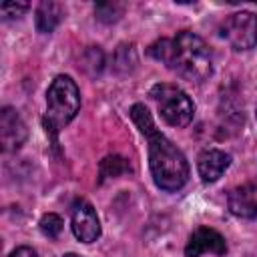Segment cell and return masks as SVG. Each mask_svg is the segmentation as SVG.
<instances>
[{
    "label": "cell",
    "mask_w": 257,
    "mask_h": 257,
    "mask_svg": "<svg viewBox=\"0 0 257 257\" xmlns=\"http://www.w3.org/2000/svg\"><path fill=\"white\" fill-rule=\"evenodd\" d=\"M149 54L189 82L199 84L213 74V52L209 44L191 30L153 42Z\"/></svg>",
    "instance_id": "7a4b0ae2"
},
{
    "label": "cell",
    "mask_w": 257,
    "mask_h": 257,
    "mask_svg": "<svg viewBox=\"0 0 257 257\" xmlns=\"http://www.w3.org/2000/svg\"><path fill=\"white\" fill-rule=\"evenodd\" d=\"M203 253L225 255L227 253L225 237L211 227H197L185 245V257H201Z\"/></svg>",
    "instance_id": "ba28073f"
},
{
    "label": "cell",
    "mask_w": 257,
    "mask_h": 257,
    "mask_svg": "<svg viewBox=\"0 0 257 257\" xmlns=\"http://www.w3.org/2000/svg\"><path fill=\"white\" fill-rule=\"evenodd\" d=\"M128 171V165L122 157H106L100 161V181L108 179V177H118L122 173Z\"/></svg>",
    "instance_id": "4fadbf2b"
},
{
    "label": "cell",
    "mask_w": 257,
    "mask_h": 257,
    "mask_svg": "<svg viewBox=\"0 0 257 257\" xmlns=\"http://www.w3.org/2000/svg\"><path fill=\"white\" fill-rule=\"evenodd\" d=\"M64 18V6L52 0H44L38 4L36 12H34V22H36V30L42 34H50L54 32V28L62 22Z\"/></svg>",
    "instance_id": "8fae6325"
},
{
    "label": "cell",
    "mask_w": 257,
    "mask_h": 257,
    "mask_svg": "<svg viewBox=\"0 0 257 257\" xmlns=\"http://www.w3.org/2000/svg\"><path fill=\"white\" fill-rule=\"evenodd\" d=\"M8 257H38V253L32 249V247H16Z\"/></svg>",
    "instance_id": "e0dca14e"
},
{
    "label": "cell",
    "mask_w": 257,
    "mask_h": 257,
    "mask_svg": "<svg viewBox=\"0 0 257 257\" xmlns=\"http://www.w3.org/2000/svg\"><path fill=\"white\" fill-rule=\"evenodd\" d=\"M149 96L157 102V108L167 124L171 126H187L195 116V104L185 90L175 84L159 82L149 90Z\"/></svg>",
    "instance_id": "277c9868"
},
{
    "label": "cell",
    "mask_w": 257,
    "mask_h": 257,
    "mask_svg": "<svg viewBox=\"0 0 257 257\" xmlns=\"http://www.w3.org/2000/svg\"><path fill=\"white\" fill-rule=\"evenodd\" d=\"M70 223L72 233L80 243H94L100 237V221L96 217V211L84 199L74 201L70 209Z\"/></svg>",
    "instance_id": "8992f818"
},
{
    "label": "cell",
    "mask_w": 257,
    "mask_h": 257,
    "mask_svg": "<svg viewBox=\"0 0 257 257\" xmlns=\"http://www.w3.org/2000/svg\"><path fill=\"white\" fill-rule=\"evenodd\" d=\"M221 36L235 50H251L257 44V16L241 10L227 16L219 28Z\"/></svg>",
    "instance_id": "5b68a950"
},
{
    "label": "cell",
    "mask_w": 257,
    "mask_h": 257,
    "mask_svg": "<svg viewBox=\"0 0 257 257\" xmlns=\"http://www.w3.org/2000/svg\"><path fill=\"white\" fill-rule=\"evenodd\" d=\"M227 205L229 211L239 219H257V185L245 183L231 189Z\"/></svg>",
    "instance_id": "9c48e42d"
},
{
    "label": "cell",
    "mask_w": 257,
    "mask_h": 257,
    "mask_svg": "<svg viewBox=\"0 0 257 257\" xmlns=\"http://www.w3.org/2000/svg\"><path fill=\"white\" fill-rule=\"evenodd\" d=\"M78 110H80V92L76 82L66 74H58L48 86L46 112L42 118V124L54 145H56L58 133L76 116Z\"/></svg>",
    "instance_id": "3957f363"
},
{
    "label": "cell",
    "mask_w": 257,
    "mask_h": 257,
    "mask_svg": "<svg viewBox=\"0 0 257 257\" xmlns=\"http://www.w3.org/2000/svg\"><path fill=\"white\" fill-rule=\"evenodd\" d=\"M131 118L149 143V169L159 189L173 193L189 181V163L185 155L157 128L149 108L143 102L131 106Z\"/></svg>",
    "instance_id": "6da1fadb"
},
{
    "label": "cell",
    "mask_w": 257,
    "mask_h": 257,
    "mask_svg": "<svg viewBox=\"0 0 257 257\" xmlns=\"http://www.w3.org/2000/svg\"><path fill=\"white\" fill-rule=\"evenodd\" d=\"M64 257H80V255H76V253H66Z\"/></svg>",
    "instance_id": "ac0fdd59"
},
{
    "label": "cell",
    "mask_w": 257,
    "mask_h": 257,
    "mask_svg": "<svg viewBox=\"0 0 257 257\" xmlns=\"http://www.w3.org/2000/svg\"><path fill=\"white\" fill-rule=\"evenodd\" d=\"M30 6L26 4V2H22V4H16V2H6V4H2L0 6V14H2V18L4 20H10V18H20L26 10H28Z\"/></svg>",
    "instance_id": "2e32d148"
},
{
    "label": "cell",
    "mask_w": 257,
    "mask_h": 257,
    "mask_svg": "<svg viewBox=\"0 0 257 257\" xmlns=\"http://www.w3.org/2000/svg\"><path fill=\"white\" fill-rule=\"evenodd\" d=\"M62 219H60V215H56V213H46V215H42V219H40V231L46 235V237H50V239H56L58 235H60V231H62Z\"/></svg>",
    "instance_id": "5bb4252c"
},
{
    "label": "cell",
    "mask_w": 257,
    "mask_h": 257,
    "mask_svg": "<svg viewBox=\"0 0 257 257\" xmlns=\"http://www.w3.org/2000/svg\"><path fill=\"white\" fill-rule=\"evenodd\" d=\"M84 68H88V66H92V74H98L100 70H102V64H104V56H102V52H100V48L98 46H90L86 52H84Z\"/></svg>",
    "instance_id": "9a60e30c"
},
{
    "label": "cell",
    "mask_w": 257,
    "mask_h": 257,
    "mask_svg": "<svg viewBox=\"0 0 257 257\" xmlns=\"http://www.w3.org/2000/svg\"><path fill=\"white\" fill-rule=\"evenodd\" d=\"M255 114H257V112H255Z\"/></svg>",
    "instance_id": "d6986e66"
},
{
    "label": "cell",
    "mask_w": 257,
    "mask_h": 257,
    "mask_svg": "<svg viewBox=\"0 0 257 257\" xmlns=\"http://www.w3.org/2000/svg\"><path fill=\"white\" fill-rule=\"evenodd\" d=\"M28 137V128L16 108L4 106L0 110V145L4 153L18 151Z\"/></svg>",
    "instance_id": "52a82bcc"
},
{
    "label": "cell",
    "mask_w": 257,
    "mask_h": 257,
    "mask_svg": "<svg viewBox=\"0 0 257 257\" xmlns=\"http://www.w3.org/2000/svg\"><path fill=\"white\" fill-rule=\"evenodd\" d=\"M231 165V155L221 149H205L197 157V171L203 183H215Z\"/></svg>",
    "instance_id": "30bf717a"
},
{
    "label": "cell",
    "mask_w": 257,
    "mask_h": 257,
    "mask_svg": "<svg viewBox=\"0 0 257 257\" xmlns=\"http://www.w3.org/2000/svg\"><path fill=\"white\" fill-rule=\"evenodd\" d=\"M122 12H124V4H120V2H100V4L94 6L96 18L104 24L116 22L122 16Z\"/></svg>",
    "instance_id": "7c38bea8"
}]
</instances>
